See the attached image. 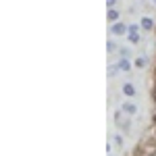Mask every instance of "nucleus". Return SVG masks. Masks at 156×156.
<instances>
[{
    "instance_id": "7",
    "label": "nucleus",
    "mask_w": 156,
    "mask_h": 156,
    "mask_svg": "<svg viewBox=\"0 0 156 156\" xmlns=\"http://www.w3.org/2000/svg\"><path fill=\"white\" fill-rule=\"evenodd\" d=\"M142 27H144L146 31H152L154 29V21L150 17H142Z\"/></svg>"
},
{
    "instance_id": "1",
    "label": "nucleus",
    "mask_w": 156,
    "mask_h": 156,
    "mask_svg": "<svg viewBox=\"0 0 156 156\" xmlns=\"http://www.w3.org/2000/svg\"><path fill=\"white\" fill-rule=\"evenodd\" d=\"M115 123H117V127L121 131H125V133H129V129H131V119H129V115L123 108L115 112Z\"/></svg>"
},
{
    "instance_id": "12",
    "label": "nucleus",
    "mask_w": 156,
    "mask_h": 156,
    "mask_svg": "<svg viewBox=\"0 0 156 156\" xmlns=\"http://www.w3.org/2000/svg\"><path fill=\"white\" fill-rule=\"evenodd\" d=\"M119 52H121V56H127V58L131 56V50H129V48H121Z\"/></svg>"
},
{
    "instance_id": "9",
    "label": "nucleus",
    "mask_w": 156,
    "mask_h": 156,
    "mask_svg": "<svg viewBox=\"0 0 156 156\" xmlns=\"http://www.w3.org/2000/svg\"><path fill=\"white\" fill-rule=\"evenodd\" d=\"M121 71V67H119V62L117 65H108V77H117Z\"/></svg>"
},
{
    "instance_id": "15",
    "label": "nucleus",
    "mask_w": 156,
    "mask_h": 156,
    "mask_svg": "<svg viewBox=\"0 0 156 156\" xmlns=\"http://www.w3.org/2000/svg\"><path fill=\"white\" fill-rule=\"evenodd\" d=\"M152 100H154V104H156V83H154V87H152Z\"/></svg>"
},
{
    "instance_id": "5",
    "label": "nucleus",
    "mask_w": 156,
    "mask_h": 156,
    "mask_svg": "<svg viewBox=\"0 0 156 156\" xmlns=\"http://www.w3.org/2000/svg\"><path fill=\"white\" fill-rule=\"evenodd\" d=\"M119 67H121L123 73H129L131 71V62H129V58H127V56H121L119 58Z\"/></svg>"
},
{
    "instance_id": "18",
    "label": "nucleus",
    "mask_w": 156,
    "mask_h": 156,
    "mask_svg": "<svg viewBox=\"0 0 156 156\" xmlns=\"http://www.w3.org/2000/svg\"><path fill=\"white\" fill-rule=\"evenodd\" d=\"M154 77H156V67H154Z\"/></svg>"
},
{
    "instance_id": "13",
    "label": "nucleus",
    "mask_w": 156,
    "mask_h": 156,
    "mask_svg": "<svg viewBox=\"0 0 156 156\" xmlns=\"http://www.w3.org/2000/svg\"><path fill=\"white\" fill-rule=\"evenodd\" d=\"M112 140H115V144L119 146V148H121V146H123V140H121V135H115V137H112Z\"/></svg>"
},
{
    "instance_id": "6",
    "label": "nucleus",
    "mask_w": 156,
    "mask_h": 156,
    "mask_svg": "<svg viewBox=\"0 0 156 156\" xmlns=\"http://www.w3.org/2000/svg\"><path fill=\"white\" fill-rule=\"evenodd\" d=\"M123 110H125V112H127L129 117H133V115L137 112V106H135L133 102H125V104H123Z\"/></svg>"
},
{
    "instance_id": "2",
    "label": "nucleus",
    "mask_w": 156,
    "mask_h": 156,
    "mask_svg": "<svg viewBox=\"0 0 156 156\" xmlns=\"http://www.w3.org/2000/svg\"><path fill=\"white\" fill-rule=\"evenodd\" d=\"M127 40H129L131 44H140V42H142V36H140V25H137V23H131V25H129Z\"/></svg>"
},
{
    "instance_id": "19",
    "label": "nucleus",
    "mask_w": 156,
    "mask_h": 156,
    "mask_svg": "<svg viewBox=\"0 0 156 156\" xmlns=\"http://www.w3.org/2000/svg\"><path fill=\"white\" fill-rule=\"evenodd\" d=\"M154 2H156V0H154Z\"/></svg>"
},
{
    "instance_id": "3",
    "label": "nucleus",
    "mask_w": 156,
    "mask_h": 156,
    "mask_svg": "<svg viewBox=\"0 0 156 156\" xmlns=\"http://www.w3.org/2000/svg\"><path fill=\"white\" fill-rule=\"evenodd\" d=\"M127 31H129V25L121 23V21H117V23H112V25H110V34H112V36H117V37L125 36Z\"/></svg>"
},
{
    "instance_id": "14",
    "label": "nucleus",
    "mask_w": 156,
    "mask_h": 156,
    "mask_svg": "<svg viewBox=\"0 0 156 156\" xmlns=\"http://www.w3.org/2000/svg\"><path fill=\"white\" fill-rule=\"evenodd\" d=\"M106 6L108 9H115L117 6V0H106Z\"/></svg>"
},
{
    "instance_id": "17",
    "label": "nucleus",
    "mask_w": 156,
    "mask_h": 156,
    "mask_svg": "<svg viewBox=\"0 0 156 156\" xmlns=\"http://www.w3.org/2000/svg\"><path fill=\"white\" fill-rule=\"evenodd\" d=\"M152 121H154V125H156V115H154V119H152Z\"/></svg>"
},
{
    "instance_id": "8",
    "label": "nucleus",
    "mask_w": 156,
    "mask_h": 156,
    "mask_svg": "<svg viewBox=\"0 0 156 156\" xmlns=\"http://www.w3.org/2000/svg\"><path fill=\"white\" fill-rule=\"evenodd\" d=\"M123 94L129 96V98H133V96H135V85H133V83H125V85H123Z\"/></svg>"
},
{
    "instance_id": "11",
    "label": "nucleus",
    "mask_w": 156,
    "mask_h": 156,
    "mask_svg": "<svg viewBox=\"0 0 156 156\" xmlns=\"http://www.w3.org/2000/svg\"><path fill=\"white\" fill-rule=\"evenodd\" d=\"M106 50H108V52H117V50H119V46H117V44H115V42L110 40V42L106 44Z\"/></svg>"
},
{
    "instance_id": "16",
    "label": "nucleus",
    "mask_w": 156,
    "mask_h": 156,
    "mask_svg": "<svg viewBox=\"0 0 156 156\" xmlns=\"http://www.w3.org/2000/svg\"><path fill=\"white\" fill-rule=\"evenodd\" d=\"M148 156H156V148H154V150H152V152H150Z\"/></svg>"
},
{
    "instance_id": "4",
    "label": "nucleus",
    "mask_w": 156,
    "mask_h": 156,
    "mask_svg": "<svg viewBox=\"0 0 156 156\" xmlns=\"http://www.w3.org/2000/svg\"><path fill=\"white\" fill-rule=\"evenodd\" d=\"M106 17H108V21H110V23H117V21H119V17H121L119 9H117V6H115V9H108Z\"/></svg>"
},
{
    "instance_id": "10",
    "label": "nucleus",
    "mask_w": 156,
    "mask_h": 156,
    "mask_svg": "<svg viewBox=\"0 0 156 156\" xmlns=\"http://www.w3.org/2000/svg\"><path fill=\"white\" fill-rule=\"evenodd\" d=\"M146 62H148V60H146V56H135V62H133V65H135L137 69H144Z\"/></svg>"
}]
</instances>
